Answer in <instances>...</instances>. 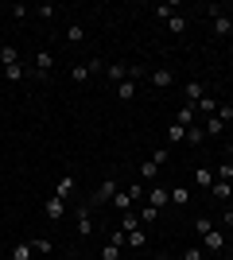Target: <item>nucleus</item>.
Masks as SVG:
<instances>
[{
    "label": "nucleus",
    "instance_id": "1",
    "mask_svg": "<svg viewBox=\"0 0 233 260\" xmlns=\"http://www.w3.org/2000/svg\"><path fill=\"white\" fill-rule=\"evenodd\" d=\"M198 241H202V252H210V256H225V249H229V241H225V233L222 229H206V233H198Z\"/></svg>",
    "mask_w": 233,
    "mask_h": 260
},
{
    "label": "nucleus",
    "instance_id": "2",
    "mask_svg": "<svg viewBox=\"0 0 233 260\" xmlns=\"http://www.w3.org/2000/svg\"><path fill=\"white\" fill-rule=\"evenodd\" d=\"M113 194H117V183L113 179H105V183L93 190V198H89V206H105V202H113Z\"/></svg>",
    "mask_w": 233,
    "mask_h": 260
},
{
    "label": "nucleus",
    "instance_id": "3",
    "mask_svg": "<svg viewBox=\"0 0 233 260\" xmlns=\"http://www.w3.org/2000/svg\"><path fill=\"white\" fill-rule=\"evenodd\" d=\"M148 82H152L155 89H171V86H175V70L159 66V70H152V74H148Z\"/></svg>",
    "mask_w": 233,
    "mask_h": 260
},
{
    "label": "nucleus",
    "instance_id": "4",
    "mask_svg": "<svg viewBox=\"0 0 233 260\" xmlns=\"http://www.w3.org/2000/svg\"><path fill=\"white\" fill-rule=\"evenodd\" d=\"M55 70V54L51 51H35V78H47Z\"/></svg>",
    "mask_w": 233,
    "mask_h": 260
},
{
    "label": "nucleus",
    "instance_id": "5",
    "mask_svg": "<svg viewBox=\"0 0 233 260\" xmlns=\"http://www.w3.org/2000/svg\"><path fill=\"white\" fill-rule=\"evenodd\" d=\"M89 233H93V206H82L78 210V237H89Z\"/></svg>",
    "mask_w": 233,
    "mask_h": 260
},
{
    "label": "nucleus",
    "instance_id": "6",
    "mask_svg": "<svg viewBox=\"0 0 233 260\" xmlns=\"http://www.w3.org/2000/svg\"><path fill=\"white\" fill-rule=\"evenodd\" d=\"M47 217H51V221H62V217H66V198H47Z\"/></svg>",
    "mask_w": 233,
    "mask_h": 260
},
{
    "label": "nucleus",
    "instance_id": "7",
    "mask_svg": "<svg viewBox=\"0 0 233 260\" xmlns=\"http://www.w3.org/2000/svg\"><path fill=\"white\" fill-rule=\"evenodd\" d=\"M214 35H218V39H229V35H233V23H229V16H225V12H218V16H214Z\"/></svg>",
    "mask_w": 233,
    "mask_h": 260
},
{
    "label": "nucleus",
    "instance_id": "8",
    "mask_svg": "<svg viewBox=\"0 0 233 260\" xmlns=\"http://www.w3.org/2000/svg\"><path fill=\"white\" fill-rule=\"evenodd\" d=\"M202 98H206V86H202L198 78H190L187 82V105H198Z\"/></svg>",
    "mask_w": 233,
    "mask_h": 260
},
{
    "label": "nucleus",
    "instance_id": "9",
    "mask_svg": "<svg viewBox=\"0 0 233 260\" xmlns=\"http://www.w3.org/2000/svg\"><path fill=\"white\" fill-rule=\"evenodd\" d=\"M214 179H218V175H214V167H194V186L210 190V186H214Z\"/></svg>",
    "mask_w": 233,
    "mask_h": 260
},
{
    "label": "nucleus",
    "instance_id": "10",
    "mask_svg": "<svg viewBox=\"0 0 233 260\" xmlns=\"http://www.w3.org/2000/svg\"><path fill=\"white\" fill-rule=\"evenodd\" d=\"M74 183H78L74 171H66L62 179H58V186H55V198H70V194H74Z\"/></svg>",
    "mask_w": 233,
    "mask_h": 260
},
{
    "label": "nucleus",
    "instance_id": "11",
    "mask_svg": "<svg viewBox=\"0 0 233 260\" xmlns=\"http://www.w3.org/2000/svg\"><path fill=\"white\" fill-rule=\"evenodd\" d=\"M148 202H152L155 210H163L167 202H171V194H167V186H152V190H148Z\"/></svg>",
    "mask_w": 233,
    "mask_h": 260
},
{
    "label": "nucleus",
    "instance_id": "12",
    "mask_svg": "<svg viewBox=\"0 0 233 260\" xmlns=\"http://www.w3.org/2000/svg\"><path fill=\"white\" fill-rule=\"evenodd\" d=\"M136 217H140V225H155V221H159V210H155L152 202H144V206L136 210Z\"/></svg>",
    "mask_w": 233,
    "mask_h": 260
},
{
    "label": "nucleus",
    "instance_id": "13",
    "mask_svg": "<svg viewBox=\"0 0 233 260\" xmlns=\"http://www.w3.org/2000/svg\"><path fill=\"white\" fill-rule=\"evenodd\" d=\"M152 16H155V20H171V16H179V4H171V0H167V4H155V8H152Z\"/></svg>",
    "mask_w": 233,
    "mask_h": 260
},
{
    "label": "nucleus",
    "instance_id": "14",
    "mask_svg": "<svg viewBox=\"0 0 233 260\" xmlns=\"http://www.w3.org/2000/svg\"><path fill=\"white\" fill-rule=\"evenodd\" d=\"M105 74H109L113 86H117V82H124V78H128V62H109V66H105Z\"/></svg>",
    "mask_w": 233,
    "mask_h": 260
},
{
    "label": "nucleus",
    "instance_id": "15",
    "mask_svg": "<svg viewBox=\"0 0 233 260\" xmlns=\"http://www.w3.org/2000/svg\"><path fill=\"white\" fill-rule=\"evenodd\" d=\"M35 249H31V241H20V245H12V256L8 260H31Z\"/></svg>",
    "mask_w": 233,
    "mask_h": 260
},
{
    "label": "nucleus",
    "instance_id": "16",
    "mask_svg": "<svg viewBox=\"0 0 233 260\" xmlns=\"http://www.w3.org/2000/svg\"><path fill=\"white\" fill-rule=\"evenodd\" d=\"M179 140H187V128H183L179 120H171V124H167V148H171V144H179Z\"/></svg>",
    "mask_w": 233,
    "mask_h": 260
},
{
    "label": "nucleus",
    "instance_id": "17",
    "mask_svg": "<svg viewBox=\"0 0 233 260\" xmlns=\"http://www.w3.org/2000/svg\"><path fill=\"white\" fill-rule=\"evenodd\" d=\"M12 62H20V47L4 43V47H0V66H12Z\"/></svg>",
    "mask_w": 233,
    "mask_h": 260
},
{
    "label": "nucleus",
    "instance_id": "18",
    "mask_svg": "<svg viewBox=\"0 0 233 260\" xmlns=\"http://www.w3.org/2000/svg\"><path fill=\"white\" fill-rule=\"evenodd\" d=\"M179 124H183V128H190V124H198V113H194V105H183V109H179Z\"/></svg>",
    "mask_w": 233,
    "mask_h": 260
},
{
    "label": "nucleus",
    "instance_id": "19",
    "mask_svg": "<svg viewBox=\"0 0 233 260\" xmlns=\"http://www.w3.org/2000/svg\"><path fill=\"white\" fill-rule=\"evenodd\" d=\"M167 194H171V202H175V206H187V202H190V190H187L183 183H175L171 190H167Z\"/></svg>",
    "mask_w": 233,
    "mask_h": 260
},
{
    "label": "nucleus",
    "instance_id": "20",
    "mask_svg": "<svg viewBox=\"0 0 233 260\" xmlns=\"http://www.w3.org/2000/svg\"><path fill=\"white\" fill-rule=\"evenodd\" d=\"M66 43H86V27H82V23H66Z\"/></svg>",
    "mask_w": 233,
    "mask_h": 260
},
{
    "label": "nucleus",
    "instance_id": "21",
    "mask_svg": "<svg viewBox=\"0 0 233 260\" xmlns=\"http://www.w3.org/2000/svg\"><path fill=\"white\" fill-rule=\"evenodd\" d=\"M117 98H121V101H132V98H136V82H132V78L117 82Z\"/></svg>",
    "mask_w": 233,
    "mask_h": 260
},
{
    "label": "nucleus",
    "instance_id": "22",
    "mask_svg": "<svg viewBox=\"0 0 233 260\" xmlns=\"http://www.w3.org/2000/svg\"><path fill=\"white\" fill-rule=\"evenodd\" d=\"M202 128H206V136H222V132H225V120L222 117H206V120H202Z\"/></svg>",
    "mask_w": 233,
    "mask_h": 260
},
{
    "label": "nucleus",
    "instance_id": "23",
    "mask_svg": "<svg viewBox=\"0 0 233 260\" xmlns=\"http://www.w3.org/2000/svg\"><path fill=\"white\" fill-rule=\"evenodd\" d=\"M23 62H12V66H4V82H23Z\"/></svg>",
    "mask_w": 233,
    "mask_h": 260
},
{
    "label": "nucleus",
    "instance_id": "24",
    "mask_svg": "<svg viewBox=\"0 0 233 260\" xmlns=\"http://www.w3.org/2000/svg\"><path fill=\"white\" fill-rule=\"evenodd\" d=\"M144 241H148V233H144V229H132V233L124 237V245H128V249H144Z\"/></svg>",
    "mask_w": 233,
    "mask_h": 260
},
{
    "label": "nucleus",
    "instance_id": "25",
    "mask_svg": "<svg viewBox=\"0 0 233 260\" xmlns=\"http://www.w3.org/2000/svg\"><path fill=\"white\" fill-rule=\"evenodd\" d=\"M117 229H124V233H132V229H140V217L132 214V210H128V214H121V225Z\"/></svg>",
    "mask_w": 233,
    "mask_h": 260
},
{
    "label": "nucleus",
    "instance_id": "26",
    "mask_svg": "<svg viewBox=\"0 0 233 260\" xmlns=\"http://www.w3.org/2000/svg\"><path fill=\"white\" fill-rule=\"evenodd\" d=\"M214 175H218V179H222V183H233V159L218 163V167H214Z\"/></svg>",
    "mask_w": 233,
    "mask_h": 260
},
{
    "label": "nucleus",
    "instance_id": "27",
    "mask_svg": "<svg viewBox=\"0 0 233 260\" xmlns=\"http://www.w3.org/2000/svg\"><path fill=\"white\" fill-rule=\"evenodd\" d=\"M210 194H214V198H233V190H229V183H222V179H214Z\"/></svg>",
    "mask_w": 233,
    "mask_h": 260
},
{
    "label": "nucleus",
    "instance_id": "28",
    "mask_svg": "<svg viewBox=\"0 0 233 260\" xmlns=\"http://www.w3.org/2000/svg\"><path fill=\"white\" fill-rule=\"evenodd\" d=\"M206 140V128H202V124H190L187 128V144H202Z\"/></svg>",
    "mask_w": 233,
    "mask_h": 260
},
{
    "label": "nucleus",
    "instance_id": "29",
    "mask_svg": "<svg viewBox=\"0 0 233 260\" xmlns=\"http://www.w3.org/2000/svg\"><path fill=\"white\" fill-rule=\"evenodd\" d=\"M167 27H171L175 35H183V31H187V16H183V12H179V16H171V20H167Z\"/></svg>",
    "mask_w": 233,
    "mask_h": 260
},
{
    "label": "nucleus",
    "instance_id": "30",
    "mask_svg": "<svg viewBox=\"0 0 233 260\" xmlns=\"http://www.w3.org/2000/svg\"><path fill=\"white\" fill-rule=\"evenodd\" d=\"M167 159H171V148H167V144H163V148H155V152H152V163H155V167H163Z\"/></svg>",
    "mask_w": 233,
    "mask_h": 260
},
{
    "label": "nucleus",
    "instance_id": "31",
    "mask_svg": "<svg viewBox=\"0 0 233 260\" xmlns=\"http://www.w3.org/2000/svg\"><path fill=\"white\" fill-rule=\"evenodd\" d=\"M113 202H117V210H121V214H128V210H132V198H128V194H121V190L113 194Z\"/></svg>",
    "mask_w": 233,
    "mask_h": 260
},
{
    "label": "nucleus",
    "instance_id": "32",
    "mask_svg": "<svg viewBox=\"0 0 233 260\" xmlns=\"http://www.w3.org/2000/svg\"><path fill=\"white\" fill-rule=\"evenodd\" d=\"M155 175H159V167H155L152 159H144V167H140V179H148V183H152Z\"/></svg>",
    "mask_w": 233,
    "mask_h": 260
},
{
    "label": "nucleus",
    "instance_id": "33",
    "mask_svg": "<svg viewBox=\"0 0 233 260\" xmlns=\"http://www.w3.org/2000/svg\"><path fill=\"white\" fill-rule=\"evenodd\" d=\"M12 20H27V16H31V8H27V4H12Z\"/></svg>",
    "mask_w": 233,
    "mask_h": 260
},
{
    "label": "nucleus",
    "instance_id": "34",
    "mask_svg": "<svg viewBox=\"0 0 233 260\" xmlns=\"http://www.w3.org/2000/svg\"><path fill=\"white\" fill-rule=\"evenodd\" d=\"M86 78H89L86 62H82V66H74V70H70V82H78V86H82V82H86Z\"/></svg>",
    "mask_w": 233,
    "mask_h": 260
},
{
    "label": "nucleus",
    "instance_id": "35",
    "mask_svg": "<svg viewBox=\"0 0 233 260\" xmlns=\"http://www.w3.org/2000/svg\"><path fill=\"white\" fill-rule=\"evenodd\" d=\"M31 249L39 252V256H47V252H51V241H47V237H35V241H31Z\"/></svg>",
    "mask_w": 233,
    "mask_h": 260
},
{
    "label": "nucleus",
    "instance_id": "36",
    "mask_svg": "<svg viewBox=\"0 0 233 260\" xmlns=\"http://www.w3.org/2000/svg\"><path fill=\"white\" fill-rule=\"evenodd\" d=\"M214 117H222L225 124H233V105H222V101H218V113H214Z\"/></svg>",
    "mask_w": 233,
    "mask_h": 260
},
{
    "label": "nucleus",
    "instance_id": "37",
    "mask_svg": "<svg viewBox=\"0 0 233 260\" xmlns=\"http://www.w3.org/2000/svg\"><path fill=\"white\" fill-rule=\"evenodd\" d=\"M101 260H121V249H117V245H105V249H101Z\"/></svg>",
    "mask_w": 233,
    "mask_h": 260
},
{
    "label": "nucleus",
    "instance_id": "38",
    "mask_svg": "<svg viewBox=\"0 0 233 260\" xmlns=\"http://www.w3.org/2000/svg\"><path fill=\"white\" fill-rule=\"evenodd\" d=\"M183 260H206V252H202V245H194V249L183 252Z\"/></svg>",
    "mask_w": 233,
    "mask_h": 260
},
{
    "label": "nucleus",
    "instance_id": "39",
    "mask_svg": "<svg viewBox=\"0 0 233 260\" xmlns=\"http://www.w3.org/2000/svg\"><path fill=\"white\" fill-rule=\"evenodd\" d=\"M35 16H39V20H51V16H55V8H51V4H39V8H31Z\"/></svg>",
    "mask_w": 233,
    "mask_h": 260
},
{
    "label": "nucleus",
    "instance_id": "40",
    "mask_svg": "<svg viewBox=\"0 0 233 260\" xmlns=\"http://www.w3.org/2000/svg\"><path fill=\"white\" fill-rule=\"evenodd\" d=\"M124 194L132 198V202H136V198H144V183H132V186H128V190H124Z\"/></svg>",
    "mask_w": 233,
    "mask_h": 260
},
{
    "label": "nucleus",
    "instance_id": "41",
    "mask_svg": "<svg viewBox=\"0 0 233 260\" xmlns=\"http://www.w3.org/2000/svg\"><path fill=\"white\" fill-rule=\"evenodd\" d=\"M86 70H89V74H101V70H105V62H101V58H89Z\"/></svg>",
    "mask_w": 233,
    "mask_h": 260
},
{
    "label": "nucleus",
    "instance_id": "42",
    "mask_svg": "<svg viewBox=\"0 0 233 260\" xmlns=\"http://www.w3.org/2000/svg\"><path fill=\"white\" fill-rule=\"evenodd\" d=\"M222 225H225V229H233V210H225V214H222Z\"/></svg>",
    "mask_w": 233,
    "mask_h": 260
},
{
    "label": "nucleus",
    "instance_id": "43",
    "mask_svg": "<svg viewBox=\"0 0 233 260\" xmlns=\"http://www.w3.org/2000/svg\"><path fill=\"white\" fill-rule=\"evenodd\" d=\"M225 241H229V245H233V229H229V233H225Z\"/></svg>",
    "mask_w": 233,
    "mask_h": 260
},
{
    "label": "nucleus",
    "instance_id": "44",
    "mask_svg": "<svg viewBox=\"0 0 233 260\" xmlns=\"http://www.w3.org/2000/svg\"><path fill=\"white\" fill-rule=\"evenodd\" d=\"M206 260H225V256H210V252H206Z\"/></svg>",
    "mask_w": 233,
    "mask_h": 260
},
{
    "label": "nucleus",
    "instance_id": "45",
    "mask_svg": "<svg viewBox=\"0 0 233 260\" xmlns=\"http://www.w3.org/2000/svg\"><path fill=\"white\" fill-rule=\"evenodd\" d=\"M152 260H163V256H152Z\"/></svg>",
    "mask_w": 233,
    "mask_h": 260
},
{
    "label": "nucleus",
    "instance_id": "46",
    "mask_svg": "<svg viewBox=\"0 0 233 260\" xmlns=\"http://www.w3.org/2000/svg\"><path fill=\"white\" fill-rule=\"evenodd\" d=\"M229 23H233V12H229Z\"/></svg>",
    "mask_w": 233,
    "mask_h": 260
},
{
    "label": "nucleus",
    "instance_id": "47",
    "mask_svg": "<svg viewBox=\"0 0 233 260\" xmlns=\"http://www.w3.org/2000/svg\"><path fill=\"white\" fill-rule=\"evenodd\" d=\"M0 241H4V233H0Z\"/></svg>",
    "mask_w": 233,
    "mask_h": 260
},
{
    "label": "nucleus",
    "instance_id": "48",
    "mask_svg": "<svg viewBox=\"0 0 233 260\" xmlns=\"http://www.w3.org/2000/svg\"><path fill=\"white\" fill-rule=\"evenodd\" d=\"M229 190H233V183H229Z\"/></svg>",
    "mask_w": 233,
    "mask_h": 260
},
{
    "label": "nucleus",
    "instance_id": "49",
    "mask_svg": "<svg viewBox=\"0 0 233 260\" xmlns=\"http://www.w3.org/2000/svg\"><path fill=\"white\" fill-rule=\"evenodd\" d=\"M229 51H233V43H229Z\"/></svg>",
    "mask_w": 233,
    "mask_h": 260
}]
</instances>
